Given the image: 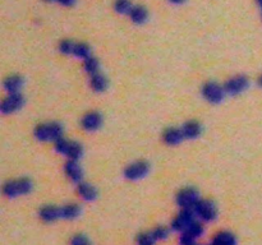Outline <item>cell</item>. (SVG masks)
<instances>
[{"instance_id":"14","label":"cell","mask_w":262,"mask_h":245,"mask_svg":"<svg viewBox=\"0 0 262 245\" xmlns=\"http://www.w3.org/2000/svg\"><path fill=\"white\" fill-rule=\"evenodd\" d=\"M184 139L182 128H168L163 133V141L168 146H178Z\"/></svg>"},{"instance_id":"8","label":"cell","mask_w":262,"mask_h":245,"mask_svg":"<svg viewBox=\"0 0 262 245\" xmlns=\"http://www.w3.org/2000/svg\"><path fill=\"white\" fill-rule=\"evenodd\" d=\"M248 86H250V79L246 75H234L225 82L224 88L227 95L237 96L245 92Z\"/></svg>"},{"instance_id":"13","label":"cell","mask_w":262,"mask_h":245,"mask_svg":"<svg viewBox=\"0 0 262 245\" xmlns=\"http://www.w3.org/2000/svg\"><path fill=\"white\" fill-rule=\"evenodd\" d=\"M64 173H66L67 178L71 182L77 183V184H80L82 182V178H84V170H82L81 165L76 160H68L66 162V165H64Z\"/></svg>"},{"instance_id":"17","label":"cell","mask_w":262,"mask_h":245,"mask_svg":"<svg viewBox=\"0 0 262 245\" xmlns=\"http://www.w3.org/2000/svg\"><path fill=\"white\" fill-rule=\"evenodd\" d=\"M89 87H91L96 93H102L107 90L109 81H107V78L105 77L101 72L96 73V74L89 77Z\"/></svg>"},{"instance_id":"5","label":"cell","mask_w":262,"mask_h":245,"mask_svg":"<svg viewBox=\"0 0 262 245\" xmlns=\"http://www.w3.org/2000/svg\"><path fill=\"white\" fill-rule=\"evenodd\" d=\"M150 173V164L147 161H134L129 164L123 171L125 179L131 182H137V180L143 179L147 174Z\"/></svg>"},{"instance_id":"26","label":"cell","mask_w":262,"mask_h":245,"mask_svg":"<svg viewBox=\"0 0 262 245\" xmlns=\"http://www.w3.org/2000/svg\"><path fill=\"white\" fill-rule=\"evenodd\" d=\"M156 242H159V240H158V238H156L154 230L149 231V233L140 234L137 238L138 245H154Z\"/></svg>"},{"instance_id":"12","label":"cell","mask_w":262,"mask_h":245,"mask_svg":"<svg viewBox=\"0 0 262 245\" xmlns=\"http://www.w3.org/2000/svg\"><path fill=\"white\" fill-rule=\"evenodd\" d=\"M102 125V117L101 114L97 111H89L86 115H84L81 120V126L86 130V132H96L101 128Z\"/></svg>"},{"instance_id":"10","label":"cell","mask_w":262,"mask_h":245,"mask_svg":"<svg viewBox=\"0 0 262 245\" xmlns=\"http://www.w3.org/2000/svg\"><path fill=\"white\" fill-rule=\"evenodd\" d=\"M24 97L19 93H8L5 99L3 100L1 105H0V110L4 115H9V114L17 113L19 109L23 106Z\"/></svg>"},{"instance_id":"16","label":"cell","mask_w":262,"mask_h":245,"mask_svg":"<svg viewBox=\"0 0 262 245\" xmlns=\"http://www.w3.org/2000/svg\"><path fill=\"white\" fill-rule=\"evenodd\" d=\"M77 193L86 202H92V200H95L97 198V190H96L95 186L85 182H81L78 184Z\"/></svg>"},{"instance_id":"29","label":"cell","mask_w":262,"mask_h":245,"mask_svg":"<svg viewBox=\"0 0 262 245\" xmlns=\"http://www.w3.org/2000/svg\"><path fill=\"white\" fill-rule=\"evenodd\" d=\"M57 1L64 6H71V5H73V4H75L76 0H57Z\"/></svg>"},{"instance_id":"28","label":"cell","mask_w":262,"mask_h":245,"mask_svg":"<svg viewBox=\"0 0 262 245\" xmlns=\"http://www.w3.org/2000/svg\"><path fill=\"white\" fill-rule=\"evenodd\" d=\"M71 245H89L88 239L84 235H76L73 239H72Z\"/></svg>"},{"instance_id":"22","label":"cell","mask_w":262,"mask_h":245,"mask_svg":"<svg viewBox=\"0 0 262 245\" xmlns=\"http://www.w3.org/2000/svg\"><path fill=\"white\" fill-rule=\"evenodd\" d=\"M211 245H237V239L232 233L221 231V233L215 235Z\"/></svg>"},{"instance_id":"15","label":"cell","mask_w":262,"mask_h":245,"mask_svg":"<svg viewBox=\"0 0 262 245\" xmlns=\"http://www.w3.org/2000/svg\"><path fill=\"white\" fill-rule=\"evenodd\" d=\"M182 132L184 135V139H197L202 134V125L196 120H191L183 124Z\"/></svg>"},{"instance_id":"6","label":"cell","mask_w":262,"mask_h":245,"mask_svg":"<svg viewBox=\"0 0 262 245\" xmlns=\"http://www.w3.org/2000/svg\"><path fill=\"white\" fill-rule=\"evenodd\" d=\"M198 202H200V194L192 186H187L179 190L176 194V203L182 209H193Z\"/></svg>"},{"instance_id":"23","label":"cell","mask_w":262,"mask_h":245,"mask_svg":"<svg viewBox=\"0 0 262 245\" xmlns=\"http://www.w3.org/2000/svg\"><path fill=\"white\" fill-rule=\"evenodd\" d=\"M72 57L77 58V59H81V60H86L88 59L89 57H92V54H91V48H89L87 44H85V42H76L75 45V50H73V55Z\"/></svg>"},{"instance_id":"30","label":"cell","mask_w":262,"mask_h":245,"mask_svg":"<svg viewBox=\"0 0 262 245\" xmlns=\"http://www.w3.org/2000/svg\"><path fill=\"white\" fill-rule=\"evenodd\" d=\"M257 84H259V86L262 88V73H261V74H260L259 79H257Z\"/></svg>"},{"instance_id":"19","label":"cell","mask_w":262,"mask_h":245,"mask_svg":"<svg viewBox=\"0 0 262 245\" xmlns=\"http://www.w3.org/2000/svg\"><path fill=\"white\" fill-rule=\"evenodd\" d=\"M40 218L44 222H54L60 218V207L45 206L40 211Z\"/></svg>"},{"instance_id":"4","label":"cell","mask_w":262,"mask_h":245,"mask_svg":"<svg viewBox=\"0 0 262 245\" xmlns=\"http://www.w3.org/2000/svg\"><path fill=\"white\" fill-rule=\"evenodd\" d=\"M193 211L196 213V217H198L203 222L214 221L218 216L216 206L212 200L209 199H200V202L194 206Z\"/></svg>"},{"instance_id":"1","label":"cell","mask_w":262,"mask_h":245,"mask_svg":"<svg viewBox=\"0 0 262 245\" xmlns=\"http://www.w3.org/2000/svg\"><path fill=\"white\" fill-rule=\"evenodd\" d=\"M33 135L40 142H55L63 138V126L59 122H45L40 124L33 130Z\"/></svg>"},{"instance_id":"20","label":"cell","mask_w":262,"mask_h":245,"mask_svg":"<svg viewBox=\"0 0 262 245\" xmlns=\"http://www.w3.org/2000/svg\"><path fill=\"white\" fill-rule=\"evenodd\" d=\"M131 21L136 24H143L149 19V12L145 6L133 5L131 13H129Z\"/></svg>"},{"instance_id":"24","label":"cell","mask_w":262,"mask_h":245,"mask_svg":"<svg viewBox=\"0 0 262 245\" xmlns=\"http://www.w3.org/2000/svg\"><path fill=\"white\" fill-rule=\"evenodd\" d=\"M84 68L89 77L96 74V73H100V63H98V60L93 57H89L88 59L85 60Z\"/></svg>"},{"instance_id":"9","label":"cell","mask_w":262,"mask_h":245,"mask_svg":"<svg viewBox=\"0 0 262 245\" xmlns=\"http://www.w3.org/2000/svg\"><path fill=\"white\" fill-rule=\"evenodd\" d=\"M203 229L202 225L200 222L194 221L191 226L185 229L184 231H182L180 234V238H179V244L180 245H196L197 240L200 239L202 236Z\"/></svg>"},{"instance_id":"27","label":"cell","mask_w":262,"mask_h":245,"mask_svg":"<svg viewBox=\"0 0 262 245\" xmlns=\"http://www.w3.org/2000/svg\"><path fill=\"white\" fill-rule=\"evenodd\" d=\"M76 42L72 41V40H63L59 44V51L63 55H69L72 57L73 55V50H75Z\"/></svg>"},{"instance_id":"7","label":"cell","mask_w":262,"mask_h":245,"mask_svg":"<svg viewBox=\"0 0 262 245\" xmlns=\"http://www.w3.org/2000/svg\"><path fill=\"white\" fill-rule=\"evenodd\" d=\"M201 92H202L203 99L210 104H220L227 95L225 88L216 82H207V83L203 84Z\"/></svg>"},{"instance_id":"31","label":"cell","mask_w":262,"mask_h":245,"mask_svg":"<svg viewBox=\"0 0 262 245\" xmlns=\"http://www.w3.org/2000/svg\"><path fill=\"white\" fill-rule=\"evenodd\" d=\"M169 1L173 4H180V3H183L184 0H169Z\"/></svg>"},{"instance_id":"33","label":"cell","mask_w":262,"mask_h":245,"mask_svg":"<svg viewBox=\"0 0 262 245\" xmlns=\"http://www.w3.org/2000/svg\"><path fill=\"white\" fill-rule=\"evenodd\" d=\"M46 1H57V0H46Z\"/></svg>"},{"instance_id":"2","label":"cell","mask_w":262,"mask_h":245,"mask_svg":"<svg viewBox=\"0 0 262 245\" xmlns=\"http://www.w3.org/2000/svg\"><path fill=\"white\" fill-rule=\"evenodd\" d=\"M32 190V182L27 178L9 180L4 184L3 193L8 198H17L28 194Z\"/></svg>"},{"instance_id":"11","label":"cell","mask_w":262,"mask_h":245,"mask_svg":"<svg viewBox=\"0 0 262 245\" xmlns=\"http://www.w3.org/2000/svg\"><path fill=\"white\" fill-rule=\"evenodd\" d=\"M194 218H196V213H194L193 209H183L182 212L179 213L172 222V229L174 231L182 233L196 221Z\"/></svg>"},{"instance_id":"21","label":"cell","mask_w":262,"mask_h":245,"mask_svg":"<svg viewBox=\"0 0 262 245\" xmlns=\"http://www.w3.org/2000/svg\"><path fill=\"white\" fill-rule=\"evenodd\" d=\"M81 215V207L78 204H66L60 207V218L63 220H75Z\"/></svg>"},{"instance_id":"18","label":"cell","mask_w":262,"mask_h":245,"mask_svg":"<svg viewBox=\"0 0 262 245\" xmlns=\"http://www.w3.org/2000/svg\"><path fill=\"white\" fill-rule=\"evenodd\" d=\"M4 90L8 93H19L23 86V79L19 75H9L4 79Z\"/></svg>"},{"instance_id":"25","label":"cell","mask_w":262,"mask_h":245,"mask_svg":"<svg viewBox=\"0 0 262 245\" xmlns=\"http://www.w3.org/2000/svg\"><path fill=\"white\" fill-rule=\"evenodd\" d=\"M132 5L131 0H115V3H114V9L118 14H128L131 13Z\"/></svg>"},{"instance_id":"3","label":"cell","mask_w":262,"mask_h":245,"mask_svg":"<svg viewBox=\"0 0 262 245\" xmlns=\"http://www.w3.org/2000/svg\"><path fill=\"white\" fill-rule=\"evenodd\" d=\"M54 148H55V151L59 155L66 156L68 160H76V161H78L82 157V155H84V147L81 146L78 142L68 141V139H64V138L58 139L54 143Z\"/></svg>"},{"instance_id":"32","label":"cell","mask_w":262,"mask_h":245,"mask_svg":"<svg viewBox=\"0 0 262 245\" xmlns=\"http://www.w3.org/2000/svg\"><path fill=\"white\" fill-rule=\"evenodd\" d=\"M256 3H257V5H259L262 9V0H256Z\"/></svg>"}]
</instances>
